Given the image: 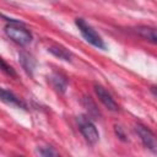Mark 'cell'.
<instances>
[{
  "instance_id": "cell-1",
  "label": "cell",
  "mask_w": 157,
  "mask_h": 157,
  "mask_svg": "<svg viewBox=\"0 0 157 157\" xmlns=\"http://www.w3.org/2000/svg\"><path fill=\"white\" fill-rule=\"evenodd\" d=\"M75 25L77 26L80 33L82 34V37L92 45L99 48V49H105V44L103 42V39L101 38V36L83 20V18H76L75 20Z\"/></svg>"
},
{
  "instance_id": "cell-2",
  "label": "cell",
  "mask_w": 157,
  "mask_h": 157,
  "mask_svg": "<svg viewBox=\"0 0 157 157\" xmlns=\"http://www.w3.org/2000/svg\"><path fill=\"white\" fill-rule=\"evenodd\" d=\"M20 25L22 23H10L5 27V33L6 36L13 40L15 43L20 44V45H27L32 42V34L23 27H21Z\"/></svg>"
},
{
  "instance_id": "cell-3",
  "label": "cell",
  "mask_w": 157,
  "mask_h": 157,
  "mask_svg": "<svg viewBox=\"0 0 157 157\" xmlns=\"http://www.w3.org/2000/svg\"><path fill=\"white\" fill-rule=\"evenodd\" d=\"M77 123H78V129L83 135V137L86 139V141H88L90 144H96L99 140V132L96 125L87 115L77 117Z\"/></svg>"
},
{
  "instance_id": "cell-4",
  "label": "cell",
  "mask_w": 157,
  "mask_h": 157,
  "mask_svg": "<svg viewBox=\"0 0 157 157\" xmlns=\"http://www.w3.org/2000/svg\"><path fill=\"white\" fill-rule=\"evenodd\" d=\"M135 130H136L137 135L140 136L144 146L146 148H148L150 151H152V152H157V139H156L155 134L148 128H146L144 125H140V124H137L135 126Z\"/></svg>"
},
{
  "instance_id": "cell-5",
  "label": "cell",
  "mask_w": 157,
  "mask_h": 157,
  "mask_svg": "<svg viewBox=\"0 0 157 157\" xmlns=\"http://www.w3.org/2000/svg\"><path fill=\"white\" fill-rule=\"evenodd\" d=\"M94 91H96V94L98 97V99L112 112H117L118 110V104L117 102L114 101V98L112 97V94L101 85H94Z\"/></svg>"
},
{
  "instance_id": "cell-6",
  "label": "cell",
  "mask_w": 157,
  "mask_h": 157,
  "mask_svg": "<svg viewBox=\"0 0 157 157\" xmlns=\"http://www.w3.org/2000/svg\"><path fill=\"white\" fill-rule=\"evenodd\" d=\"M48 50H49L53 55L58 56L59 59H63V60H65V61H70V60H71V53H70V50L66 49V48L63 47V45L54 44V45H50V47L48 48Z\"/></svg>"
},
{
  "instance_id": "cell-7",
  "label": "cell",
  "mask_w": 157,
  "mask_h": 157,
  "mask_svg": "<svg viewBox=\"0 0 157 157\" xmlns=\"http://www.w3.org/2000/svg\"><path fill=\"white\" fill-rule=\"evenodd\" d=\"M1 99H2V102L7 103V104H11V105H15V107H20V108H26V105L22 103V101L20 98H17L12 92L6 91L5 88L1 90Z\"/></svg>"
},
{
  "instance_id": "cell-8",
  "label": "cell",
  "mask_w": 157,
  "mask_h": 157,
  "mask_svg": "<svg viewBox=\"0 0 157 157\" xmlns=\"http://www.w3.org/2000/svg\"><path fill=\"white\" fill-rule=\"evenodd\" d=\"M137 33L141 37H144L145 39L157 44V29L148 28V27H140V28H137Z\"/></svg>"
},
{
  "instance_id": "cell-9",
  "label": "cell",
  "mask_w": 157,
  "mask_h": 157,
  "mask_svg": "<svg viewBox=\"0 0 157 157\" xmlns=\"http://www.w3.org/2000/svg\"><path fill=\"white\" fill-rule=\"evenodd\" d=\"M83 104H85V107L87 108V110H88V115L90 117H98V109L96 108V105H94V103L92 102V99H91V97H85L83 98Z\"/></svg>"
},
{
  "instance_id": "cell-10",
  "label": "cell",
  "mask_w": 157,
  "mask_h": 157,
  "mask_svg": "<svg viewBox=\"0 0 157 157\" xmlns=\"http://www.w3.org/2000/svg\"><path fill=\"white\" fill-rule=\"evenodd\" d=\"M52 81H53L54 87H55L56 90H60L61 92L65 91V88H66V80H65V78H61L60 76L55 75V76L52 77Z\"/></svg>"
},
{
  "instance_id": "cell-11",
  "label": "cell",
  "mask_w": 157,
  "mask_h": 157,
  "mask_svg": "<svg viewBox=\"0 0 157 157\" xmlns=\"http://www.w3.org/2000/svg\"><path fill=\"white\" fill-rule=\"evenodd\" d=\"M37 152H38V155L44 156V157H49V156H58V152H56V151H54L52 147H48V146L38 148V151H37Z\"/></svg>"
},
{
  "instance_id": "cell-12",
  "label": "cell",
  "mask_w": 157,
  "mask_h": 157,
  "mask_svg": "<svg viewBox=\"0 0 157 157\" xmlns=\"http://www.w3.org/2000/svg\"><path fill=\"white\" fill-rule=\"evenodd\" d=\"M20 58H21V63H22V66L28 71V72H31L32 71V69H33V65H31V58L29 56H27V55H25V54H21L20 55Z\"/></svg>"
},
{
  "instance_id": "cell-13",
  "label": "cell",
  "mask_w": 157,
  "mask_h": 157,
  "mask_svg": "<svg viewBox=\"0 0 157 157\" xmlns=\"http://www.w3.org/2000/svg\"><path fill=\"white\" fill-rule=\"evenodd\" d=\"M1 65H2V71L4 72H6L9 76H11V77H16V72H15V70L10 66V65H7L6 63H5V60H1Z\"/></svg>"
},
{
  "instance_id": "cell-14",
  "label": "cell",
  "mask_w": 157,
  "mask_h": 157,
  "mask_svg": "<svg viewBox=\"0 0 157 157\" xmlns=\"http://www.w3.org/2000/svg\"><path fill=\"white\" fill-rule=\"evenodd\" d=\"M151 92L157 97V87H151Z\"/></svg>"
}]
</instances>
